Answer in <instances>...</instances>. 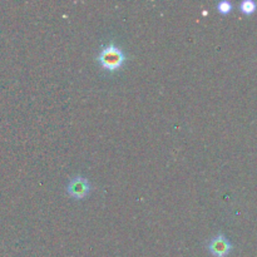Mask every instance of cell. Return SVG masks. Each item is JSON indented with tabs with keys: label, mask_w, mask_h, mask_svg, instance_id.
I'll list each match as a JSON object with an SVG mask.
<instances>
[{
	"label": "cell",
	"mask_w": 257,
	"mask_h": 257,
	"mask_svg": "<svg viewBox=\"0 0 257 257\" xmlns=\"http://www.w3.org/2000/svg\"><path fill=\"white\" fill-rule=\"evenodd\" d=\"M240 9L243 14H252L257 9V3L252 0H243L240 4Z\"/></svg>",
	"instance_id": "obj_4"
},
{
	"label": "cell",
	"mask_w": 257,
	"mask_h": 257,
	"mask_svg": "<svg viewBox=\"0 0 257 257\" xmlns=\"http://www.w3.org/2000/svg\"><path fill=\"white\" fill-rule=\"evenodd\" d=\"M232 250V243L223 233H218L208 242V251L213 257H227Z\"/></svg>",
	"instance_id": "obj_3"
},
{
	"label": "cell",
	"mask_w": 257,
	"mask_h": 257,
	"mask_svg": "<svg viewBox=\"0 0 257 257\" xmlns=\"http://www.w3.org/2000/svg\"><path fill=\"white\" fill-rule=\"evenodd\" d=\"M90 190H92V186H90L89 181L82 176H75V177L70 178L67 186L68 195L75 200L84 198L90 192Z\"/></svg>",
	"instance_id": "obj_2"
},
{
	"label": "cell",
	"mask_w": 257,
	"mask_h": 257,
	"mask_svg": "<svg viewBox=\"0 0 257 257\" xmlns=\"http://www.w3.org/2000/svg\"><path fill=\"white\" fill-rule=\"evenodd\" d=\"M97 62L103 69L108 72H115L124 64L125 54L114 43H109L108 45H104L97 55Z\"/></svg>",
	"instance_id": "obj_1"
},
{
	"label": "cell",
	"mask_w": 257,
	"mask_h": 257,
	"mask_svg": "<svg viewBox=\"0 0 257 257\" xmlns=\"http://www.w3.org/2000/svg\"><path fill=\"white\" fill-rule=\"evenodd\" d=\"M217 10L221 13V14H228V13L232 10V4L230 2H226V0H222L217 4Z\"/></svg>",
	"instance_id": "obj_5"
}]
</instances>
